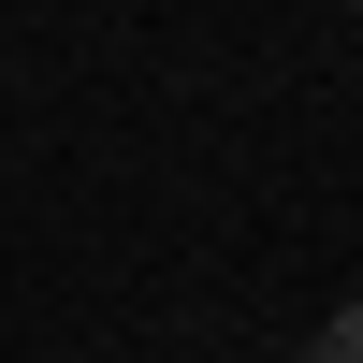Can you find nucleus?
<instances>
[{
	"label": "nucleus",
	"instance_id": "obj_1",
	"mask_svg": "<svg viewBox=\"0 0 363 363\" xmlns=\"http://www.w3.org/2000/svg\"><path fill=\"white\" fill-rule=\"evenodd\" d=\"M306 363H363V306H335V320H320V335H306Z\"/></svg>",
	"mask_w": 363,
	"mask_h": 363
}]
</instances>
